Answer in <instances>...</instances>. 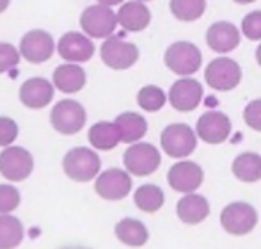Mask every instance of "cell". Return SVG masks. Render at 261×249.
<instances>
[{"instance_id": "cell-26", "label": "cell", "mask_w": 261, "mask_h": 249, "mask_svg": "<svg viewBox=\"0 0 261 249\" xmlns=\"http://www.w3.org/2000/svg\"><path fill=\"white\" fill-rule=\"evenodd\" d=\"M134 203L146 214H155L165 203V194L155 184H144L134 192Z\"/></svg>"}, {"instance_id": "cell-4", "label": "cell", "mask_w": 261, "mask_h": 249, "mask_svg": "<svg viewBox=\"0 0 261 249\" xmlns=\"http://www.w3.org/2000/svg\"><path fill=\"white\" fill-rule=\"evenodd\" d=\"M197 134L196 130L187 123H171L162 130L160 146L165 155L171 159H189L197 148Z\"/></svg>"}, {"instance_id": "cell-33", "label": "cell", "mask_w": 261, "mask_h": 249, "mask_svg": "<svg viewBox=\"0 0 261 249\" xmlns=\"http://www.w3.org/2000/svg\"><path fill=\"white\" fill-rule=\"evenodd\" d=\"M18 134H20L18 123L13 118L0 116V148H7V146L14 144V141L18 139Z\"/></svg>"}, {"instance_id": "cell-10", "label": "cell", "mask_w": 261, "mask_h": 249, "mask_svg": "<svg viewBox=\"0 0 261 249\" xmlns=\"http://www.w3.org/2000/svg\"><path fill=\"white\" fill-rule=\"evenodd\" d=\"M258 225V212L251 203L234 201L222 208L220 212V226L224 232L234 237L251 233Z\"/></svg>"}, {"instance_id": "cell-16", "label": "cell", "mask_w": 261, "mask_h": 249, "mask_svg": "<svg viewBox=\"0 0 261 249\" xmlns=\"http://www.w3.org/2000/svg\"><path fill=\"white\" fill-rule=\"evenodd\" d=\"M55 91L57 89L52 80L45 79V77H31L20 86L18 98L23 107L31 109V111H39L52 104Z\"/></svg>"}, {"instance_id": "cell-5", "label": "cell", "mask_w": 261, "mask_h": 249, "mask_svg": "<svg viewBox=\"0 0 261 249\" xmlns=\"http://www.w3.org/2000/svg\"><path fill=\"white\" fill-rule=\"evenodd\" d=\"M139 57H141L139 46L116 34L103 39L100 46L101 62L114 71H126V69L134 68L139 62Z\"/></svg>"}, {"instance_id": "cell-7", "label": "cell", "mask_w": 261, "mask_h": 249, "mask_svg": "<svg viewBox=\"0 0 261 249\" xmlns=\"http://www.w3.org/2000/svg\"><path fill=\"white\" fill-rule=\"evenodd\" d=\"M87 111L76 100H61L50 111V124L61 135H75L86 127Z\"/></svg>"}, {"instance_id": "cell-34", "label": "cell", "mask_w": 261, "mask_h": 249, "mask_svg": "<svg viewBox=\"0 0 261 249\" xmlns=\"http://www.w3.org/2000/svg\"><path fill=\"white\" fill-rule=\"evenodd\" d=\"M244 121L249 128L261 132V98L251 100L244 109Z\"/></svg>"}, {"instance_id": "cell-40", "label": "cell", "mask_w": 261, "mask_h": 249, "mask_svg": "<svg viewBox=\"0 0 261 249\" xmlns=\"http://www.w3.org/2000/svg\"><path fill=\"white\" fill-rule=\"evenodd\" d=\"M66 249H84V247H66Z\"/></svg>"}, {"instance_id": "cell-14", "label": "cell", "mask_w": 261, "mask_h": 249, "mask_svg": "<svg viewBox=\"0 0 261 249\" xmlns=\"http://www.w3.org/2000/svg\"><path fill=\"white\" fill-rule=\"evenodd\" d=\"M169 104L179 112H192L201 105L204 96L203 86L194 77H179L167 93Z\"/></svg>"}, {"instance_id": "cell-17", "label": "cell", "mask_w": 261, "mask_h": 249, "mask_svg": "<svg viewBox=\"0 0 261 249\" xmlns=\"http://www.w3.org/2000/svg\"><path fill=\"white\" fill-rule=\"evenodd\" d=\"M231 119L220 111H208L197 119L196 134L206 144H222L231 135Z\"/></svg>"}, {"instance_id": "cell-23", "label": "cell", "mask_w": 261, "mask_h": 249, "mask_svg": "<svg viewBox=\"0 0 261 249\" xmlns=\"http://www.w3.org/2000/svg\"><path fill=\"white\" fill-rule=\"evenodd\" d=\"M117 240L128 247H142L149 240V232L146 225L139 219L124 217L114 228Z\"/></svg>"}, {"instance_id": "cell-21", "label": "cell", "mask_w": 261, "mask_h": 249, "mask_svg": "<svg viewBox=\"0 0 261 249\" xmlns=\"http://www.w3.org/2000/svg\"><path fill=\"white\" fill-rule=\"evenodd\" d=\"M178 219L185 225H199L210 215V203L204 196L197 192L183 194L176 205Z\"/></svg>"}, {"instance_id": "cell-37", "label": "cell", "mask_w": 261, "mask_h": 249, "mask_svg": "<svg viewBox=\"0 0 261 249\" xmlns=\"http://www.w3.org/2000/svg\"><path fill=\"white\" fill-rule=\"evenodd\" d=\"M254 56H256V62L259 64V68H261V41H259V45L256 46V52H254Z\"/></svg>"}, {"instance_id": "cell-8", "label": "cell", "mask_w": 261, "mask_h": 249, "mask_svg": "<svg viewBox=\"0 0 261 249\" xmlns=\"http://www.w3.org/2000/svg\"><path fill=\"white\" fill-rule=\"evenodd\" d=\"M204 82L213 91H220V93H227V91L237 89L242 82L240 64L226 56L215 57L204 68Z\"/></svg>"}, {"instance_id": "cell-25", "label": "cell", "mask_w": 261, "mask_h": 249, "mask_svg": "<svg viewBox=\"0 0 261 249\" xmlns=\"http://www.w3.org/2000/svg\"><path fill=\"white\" fill-rule=\"evenodd\" d=\"M234 178L244 184H256L261 180V155L254 152H244L231 164Z\"/></svg>"}, {"instance_id": "cell-9", "label": "cell", "mask_w": 261, "mask_h": 249, "mask_svg": "<svg viewBox=\"0 0 261 249\" xmlns=\"http://www.w3.org/2000/svg\"><path fill=\"white\" fill-rule=\"evenodd\" d=\"M18 48L27 62L43 64L52 59L54 54H57V41L45 29H31L20 38Z\"/></svg>"}, {"instance_id": "cell-3", "label": "cell", "mask_w": 261, "mask_h": 249, "mask_svg": "<svg viewBox=\"0 0 261 249\" xmlns=\"http://www.w3.org/2000/svg\"><path fill=\"white\" fill-rule=\"evenodd\" d=\"M164 64L178 77H192L203 66V54L192 41H174L165 48Z\"/></svg>"}, {"instance_id": "cell-18", "label": "cell", "mask_w": 261, "mask_h": 249, "mask_svg": "<svg viewBox=\"0 0 261 249\" xmlns=\"http://www.w3.org/2000/svg\"><path fill=\"white\" fill-rule=\"evenodd\" d=\"M242 41V31L234 23L226 20L213 21L206 31V45L212 52L227 56L234 52Z\"/></svg>"}, {"instance_id": "cell-29", "label": "cell", "mask_w": 261, "mask_h": 249, "mask_svg": "<svg viewBox=\"0 0 261 249\" xmlns=\"http://www.w3.org/2000/svg\"><path fill=\"white\" fill-rule=\"evenodd\" d=\"M169 102V96L162 87L155 86V84H148L142 86L137 93V105L144 112H158L165 107Z\"/></svg>"}, {"instance_id": "cell-36", "label": "cell", "mask_w": 261, "mask_h": 249, "mask_svg": "<svg viewBox=\"0 0 261 249\" xmlns=\"http://www.w3.org/2000/svg\"><path fill=\"white\" fill-rule=\"evenodd\" d=\"M11 6V0H0V14H4Z\"/></svg>"}, {"instance_id": "cell-27", "label": "cell", "mask_w": 261, "mask_h": 249, "mask_svg": "<svg viewBox=\"0 0 261 249\" xmlns=\"http://www.w3.org/2000/svg\"><path fill=\"white\" fill-rule=\"evenodd\" d=\"M25 237L23 225L11 214H0V249H16Z\"/></svg>"}, {"instance_id": "cell-38", "label": "cell", "mask_w": 261, "mask_h": 249, "mask_svg": "<svg viewBox=\"0 0 261 249\" xmlns=\"http://www.w3.org/2000/svg\"><path fill=\"white\" fill-rule=\"evenodd\" d=\"M234 4H240V6H247V4H252L256 2V0H233Z\"/></svg>"}, {"instance_id": "cell-28", "label": "cell", "mask_w": 261, "mask_h": 249, "mask_svg": "<svg viewBox=\"0 0 261 249\" xmlns=\"http://www.w3.org/2000/svg\"><path fill=\"white\" fill-rule=\"evenodd\" d=\"M206 0H169V11L178 21L192 23L206 11Z\"/></svg>"}, {"instance_id": "cell-39", "label": "cell", "mask_w": 261, "mask_h": 249, "mask_svg": "<svg viewBox=\"0 0 261 249\" xmlns=\"http://www.w3.org/2000/svg\"><path fill=\"white\" fill-rule=\"evenodd\" d=\"M141 2H146V4H148V2H153V0H141Z\"/></svg>"}, {"instance_id": "cell-35", "label": "cell", "mask_w": 261, "mask_h": 249, "mask_svg": "<svg viewBox=\"0 0 261 249\" xmlns=\"http://www.w3.org/2000/svg\"><path fill=\"white\" fill-rule=\"evenodd\" d=\"M98 4H103V6H109V7H116V6H121L123 2L126 0H96Z\"/></svg>"}, {"instance_id": "cell-20", "label": "cell", "mask_w": 261, "mask_h": 249, "mask_svg": "<svg viewBox=\"0 0 261 249\" xmlns=\"http://www.w3.org/2000/svg\"><path fill=\"white\" fill-rule=\"evenodd\" d=\"M52 82L55 89L64 94H75L86 87L87 73L82 64L75 62H62L52 73Z\"/></svg>"}, {"instance_id": "cell-11", "label": "cell", "mask_w": 261, "mask_h": 249, "mask_svg": "<svg viewBox=\"0 0 261 249\" xmlns=\"http://www.w3.org/2000/svg\"><path fill=\"white\" fill-rule=\"evenodd\" d=\"M34 171V157L23 146H7L0 152V175L11 184L23 182Z\"/></svg>"}, {"instance_id": "cell-32", "label": "cell", "mask_w": 261, "mask_h": 249, "mask_svg": "<svg viewBox=\"0 0 261 249\" xmlns=\"http://www.w3.org/2000/svg\"><path fill=\"white\" fill-rule=\"evenodd\" d=\"M240 31L242 36L247 38L249 41H261V9L245 14L240 23Z\"/></svg>"}, {"instance_id": "cell-19", "label": "cell", "mask_w": 261, "mask_h": 249, "mask_svg": "<svg viewBox=\"0 0 261 249\" xmlns=\"http://www.w3.org/2000/svg\"><path fill=\"white\" fill-rule=\"evenodd\" d=\"M117 13V21L119 27L124 32H142L151 23V11L148 4L141 0H126L119 6Z\"/></svg>"}, {"instance_id": "cell-1", "label": "cell", "mask_w": 261, "mask_h": 249, "mask_svg": "<svg viewBox=\"0 0 261 249\" xmlns=\"http://www.w3.org/2000/svg\"><path fill=\"white\" fill-rule=\"evenodd\" d=\"M62 171L73 182L80 184L93 182L101 173L100 155L94 148H86V146L71 148L62 157Z\"/></svg>"}, {"instance_id": "cell-13", "label": "cell", "mask_w": 261, "mask_h": 249, "mask_svg": "<svg viewBox=\"0 0 261 249\" xmlns=\"http://www.w3.org/2000/svg\"><path fill=\"white\" fill-rule=\"evenodd\" d=\"M132 175L126 169L110 167L94 180V190L105 201H121L132 192Z\"/></svg>"}, {"instance_id": "cell-22", "label": "cell", "mask_w": 261, "mask_h": 249, "mask_svg": "<svg viewBox=\"0 0 261 249\" xmlns=\"http://www.w3.org/2000/svg\"><path fill=\"white\" fill-rule=\"evenodd\" d=\"M114 121L119 128L121 142H124V144H134V142L142 141V137L148 134V121L139 112H121Z\"/></svg>"}, {"instance_id": "cell-2", "label": "cell", "mask_w": 261, "mask_h": 249, "mask_svg": "<svg viewBox=\"0 0 261 249\" xmlns=\"http://www.w3.org/2000/svg\"><path fill=\"white\" fill-rule=\"evenodd\" d=\"M79 25L80 31L86 32L89 38L103 41L116 34L119 21H117V13L114 11V7L94 2L80 13Z\"/></svg>"}, {"instance_id": "cell-24", "label": "cell", "mask_w": 261, "mask_h": 249, "mask_svg": "<svg viewBox=\"0 0 261 249\" xmlns=\"http://www.w3.org/2000/svg\"><path fill=\"white\" fill-rule=\"evenodd\" d=\"M91 146L100 152H110L121 144V134L116 121H98L89 128L87 134Z\"/></svg>"}, {"instance_id": "cell-6", "label": "cell", "mask_w": 261, "mask_h": 249, "mask_svg": "<svg viewBox=\"0 0 261 249\" xmlns=\"http://www.w3.org/2000/svg\"><path fill=\"white\" fill-rule=\"evenodd\" d=\"M124 169L132 177H149L160 167L162 155L160 150L153 146L151 142H134L128 144L126 152L123 155Z\"/></svg>"}, {"instance_id": "cell-31", "label": "cell", "mask_w": 261, "mask_h": 249, "mask_svg": "<svg viewBox=\"0 0 261 249\" xmlns=\"http://www.w3.org/2000/svg\"><path fill=\"white\" fill-rule=\"evenodd\" d=\"M21 203L20 190L11 184H0V214H13Z\"/></svg>"}, {"instance_id": "cell-30", "label": "cell", "mask_w": 261, "mask_h": 249, "mask_svg": "<svg viewBox=\"0 0 261 249\" xmlns=\"http://www.w3.org/2000/svg\"><path fill=\"white\" fill-rule=\"evenodd\" d=\"M23 59L20 54V48L7 41H0V75L9 73L11 69H14L20 61Z\"/></svg>"}, {"instance_id": "cell-15", "label": "cell", "mask_w": 261, "mask_h": 249, "mask_svg": "<svg viewBox=\"0 0 261 249\" xmlns=\"http://www.w3.org/2000/svg\"><path fill=\"white\" fill-rule=\"evenodd\" d=\"M204 182V171L197 162L189 159H181L172 164L167 173V184L172 190L181 194L196 192Z\"/></svg>"}, {"instance_id": "cell-12", "label": "cell", "mask_w": 261, "mask_h": 249, "mask_svg": "<svg viewBox=\"0 0 261 249\" xmlns=\"http://www.w3.org/2000/svg\"><path fill=\"white\" fill-rule=\"evenodd\" d=\"M94 52H96L94 39L82 31L64 32L57 39V56L64 62L84 64V62H89L93 59Z\"/></svg>"}]
</instances>
